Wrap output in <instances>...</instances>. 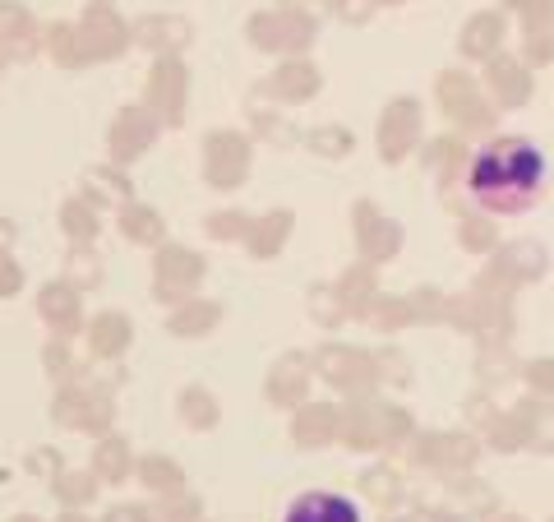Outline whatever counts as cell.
<instances>
[{
	"label": "cell",
	"instance_id": "obj_1",
	"mask_svg": "<svg viewBox=\"0 0 554 522\" xmlns=\"http://www.w3.org/2000/svg\"><path fill=\"white\" fill-rule=\"evenodd\" d=\"M287 522H356V509L338 495H305L287 513Z\"/></svg>",
	"mask_w": 554,
	"mask_h": 522
}]
</instances>
